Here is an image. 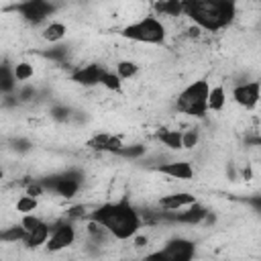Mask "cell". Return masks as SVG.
<instances>
[{
  "mask_svg": "<svg viewBox=\"0 0 261 261\" xmlns=\"http://www.w3.org/2000/svg\"><path fill=\"white\" fill-rule=\"evenodd\" d=\"M157 139H159L167 149H171V151L184 149V145H181V133L175 130V128H159V130H157Z\"/></svg>",
  "mask_w": 261,
  "mask_h": 261,
  "instance_id": "cell-16",
  "label": "cell"
},
{
  "mask_svg": "<svg viewBox=\"0 0 261 261\" xmlns=\"http://www.w3.org/2000/svg\"><path fill=\"white\" fill-rule=\"evenodd\" d=\"M139 63L137 61H130V59H120L116 63V73L122 77V80H133L137 73H139Z\"/></svg>",
  "mask_w": 261,
  "mask_h": 261,
  "instance_id": "cell-19",
  "label": "cell"
},
{
  "mask_svg": "<svg viewBox=\"0 0 261 261\" xmlns=\"http://www.w3.org/2000/svg\"><path fill=\"white\" fill-rule=\"evenodd\" d=\"M31 147V143L27 139H14V149L16 151H27Z\"/></svg>",
  "mask_w": 261,
  "mask_h": 261,
  "instance_id": "cell-32",
  "label": "cell"
},
{
  "mask_svg": "<svg viewBox=\"0 0 261 261\" xmlns=\"http://www.w3.org/2000/svg\"><path fill=\"white\" fill-rule=\"evenodd\" d=\"M24 237H27V228H24L20 222L14 224V226H10V228H4V230L0 232V241H4V243H16V241L22 243Z\"/></svg>",
  "mask_w": 261,
  "mask_h": 261,
  "instance_id": "cell-21",
  "label": "cell"
},
{
  "mask_svg": "<svg viewBox=\"0 0 261 261\" xmlns=\"http://www.w3.org/2000/svg\"><path fill=\"white\" fill-rule=\"evenodd\" d=\"M196 255V245L190 239L184 237H175L169 239L165 243V247H161L155 253H149L147 259H163V261H190Z\"/></svg>",
  "mask_w": 261,
  "mask_h": 261,
  "instance_id": "cell-6",
  "label": "cell"
},
{
  "mask_svg": "<svg viewBox=\"0 0 261 261\" xmlns=\"http://www.w3.org/2000/svg\"><path fill=\"white\" fill-rule=\"evenodd\" d=\"M16 98H18V102H31V100L37 98V90H35L31 84H24V86L18 90Z\"/></svg>",
  "mask_w": 261,
  "mask_h": 261,
  "instance_id": "cell-29",
  "label": "cell"
},
{
  "mask_svg": "<svg viewBox=\"0 0 261 261\" xmlns=\"http://www.w3.org/2000/svg\"><path fill=\"white\" fill-rule=\"evenodd\" d=\"M145 151H147V147H143V145H122V149L118 151V157L137 159V157H143Z\"/></svg>",
  "mask_w": 261,
  "mask_h": 261,
  "instance_id": "cell-27",
  "label": "cell"
},
{
  "mask_svg": "<svg viewBox=\"0 0 261 261\" xmlns=\"http://www.w3.org/2000/svg\"><path fill=\"white\" fill-rule=\"evenodd\" d=\"M90 149H94V151H98V153H114V155H118V151L122 149V139L120 137H116V135H110V133H98V135H94L88 143H86Z\"/></svg>",
  "mask_w": 261,
  "mask_h": 261,
  "instance_id": "cell-11",
  "label": "cell"
},
{
  "mask_svg": "<svg viewBox=\"0 0 261 261\" xmlns=\"http://www.w3.org/2000/svg\"><path fill=\"white\" fill-rule=\"evenodd\" d=\"M51 118L53 120H57V122H67V120H71V114H73V110L69 108V106H63V104H55V106H51Z\"/></svg>",
  "mask_w": 261,
  "mask_h": 261,
  "instance_id": "cell-25",
  "label": "cell"
},
{
  "mask_svg": "<svg viewBox=\"0 0 261 261\" xmlns=\"http://www.w3.org/2000/svg\"><path fill=\"white\" fill-rule=\"evenodd\" d=\"M153 10L159 16L177 18V16L184 14V0H155L153 2Z\"/></svg>",
  "mask_w": 261,
  "mask_h": 261,
  "instance_id": "cell-14",
  "label": "cell"
},
{
  "mask_svg": "<svg viewBox=\"0 0 261 261\" xmlns=\"http://www.w3.org/2000/svg\"><path fill=\"white\" fill-rule=\"evenodd\" d=\"M65 33H67L65 22H61V20H51L49 24L43 27L41 39L47 41V43H51V45H55V43H61V41L65 39Z\"/></svg>",
  "mask_w": 261,
  "mask_h": 261,
  "instance_id": "cell-15",
  "label": "cell"
},
{
  "mask_svg": "<svg viewBox=\"0 0 261 261\" xmlns=\"http://www.w3.org/2000/svg\"><path fill=\"white\" fill-rule=\"evenodd\" d=\"M10 10L20 14V18L27 20L29 24H41L57 10V6L53 0H22L16 2Z\"/></svg>",
  "mask_w": 261,
  "mask_h": 261,
  "instance_id": "cell-5",
  "label": "cell"
},
{
  "mask_svg": "<svg viewBox=\"0 0 261 261\" xmlns=\"http://www.w3.org/2000/svg\"><path fill=\"white\" fill-rule=\"evenodd\" d=\"M43 55H45L47 59H51V61L65 63V59H67V47H63V45H55V47L43 51Z\"/></svg>",
  "mask_w": 261,
  "mask_h": 261,
  "instance_id": "cell-26",
  "label": "cell"
},
{
  "mask_svg": "<svg viewBox=\"0 0 261 261\" xmlns=\"http://www.w3.org/2000/svg\"><path fill=\"white\" fill-rule=\"evenodd\" d=\"M245 202H247L255 212L261 214V194H257V196H249V198H245Z\"/></svg>",
  "mask_w": 261,
  "mask_h": 261,
  "instance_id": "cell-30",
  "label": "cell"
},
{
  "mask_svg": "<svg viewBox=\"0 0 261 261\" xmlns=\"http://www.w3.org/2000/svg\"><path fill=\"white\" fill-rule=\"evenodd\" d=\"M86 218H92V220L104 224L116 241L133 239L143 226V216L133 206L130 196H126V194L114 202H104V204L96 206L92 212H88Z\"/></svg>",
  "mask_w": 261,
  "mask_h": 261,
  "instance_id": "cell-1",
  "label": "cell"
},
{
  "mask_svg": "<svg viewBox=\"0 0 261 261\" xmlns=\"http://www.w3.org/2000/svg\"><path fill=\"white\" fill-rule=\"evenodd\" d=\"M120 35L128 41L135 43H145V45H161L167 37V29L165 24L157 18V16H143L130 24H126Z\"/></svg>",
  "mask_w": 261,
  "mask_h": 261,
  "instance_id": "cell-4",
  "label": "cell"
},
{
  "mask_svg": "<svg viewBox=\"0 0 261 261\" xmlns=\"http://www.w3.org/2000/svg\"><path fill=\"white\" fill-rule=\"evenodd\" d=\"M226 104V90L224 86H214L210 88V96H208V108L214 112H220Z\"/></svg>",
  "mask_w": 261,
  "mask_h": 261,
  "instance_id": "cell-18",
  "label": "cell"
},
{
  "mask_svg": "<svg viewBox=\"0 0 261 261\" xmlns=\"http://www.w3.org/2000/svg\"><path fill=\"white\" fill-rule=\"evenodd\" d=\"M210 84L208 80H196L188 84L175 98V108L177 112L194 118H204L208 108V96H210Z\"/></svg>",
  "mask_w": 261,
  "mask_h": 261,
  "instance_id": "cell-3",
  "label": "cell"
},
{
  "mask_svg": "<svg viewBox=\"0 0 261 261\" xmlns=\"http://www.w3.org/2000/svg\"><path fill=\"white\" fill-rule=\"evenodd\" d=\"M51 230H53V224H47V222L43 220L37 228H33V230L27 232V237L22 239V245H24L27 249H37V247H41V245H47V241H49V237H51Z\"/></svg>",
  "mask_w": 261,
  "mask_h": 261,
  "instance_id": "cell-12",
  "label": "cell"
},
{
  "mask_svg": "<svg viewBox=\"0 0 261 261\" xmlns=\"http://www.w3.org/2000/svg\"><path fill=\"white\" fill-rule=\"evenodd\" d=\"M100 86H102V88H106L108 92H116V94H118V92L122 90V77H120L116 71L106 69V71H104V75H102Z\"/></svg>",
  "mask_w": 261,
  "mask_h": 261,
  "instance_id": "cell-20",
  "label": "cell"
},
{
  "mask_svg": "<svg viewBox=\"0 0 261 261\" xmlns=\"http://www.w3.org/2000/svg\"><path fill=\"white\" fill-rule=\"evenodd\" d=\"M184 14L206 33L226 29L237 16V0H184Z\"/></svg>",
  "mask_w": 261,
  "mask_h": 261,
  "instance_id": "cell-2",
  "label": "cell"
},
{
  "mask_svg": "<svg viewBox=\"0 0 261 261\" xmlns=\"http://www.w3.org/2000/svg\"><path fill=\"white\" fill-rule=\"evenodd\" d=\"M232 100L245 108V110H253L259 102H261V82L253 80V82H239L232 88Z\"/></svg>",
  "mask_w": 261,
  "mask_h": 261,
  "instance_id": "cell-8",
  "label": "cell"
},
{
  "mask_svg": "<svg viewBox=\"0 0 261 261\" xmlns=\"http://www.w3.org/2000/svg\"><path fill=\"white\" fill-rule=\"evenodd\" d=\"M37 206H39L37 198H35V196H31V194H27V192H24L22 196H18V200H16V204H14L16 212H20V214L35 212V210H37Z\"/></svg>",
  "mask_w": 261,
  "mask_h": 261,
  "instance_id": "cell-23",
  "label": "cell"
},
{
  "mask_svg": "<svg viewBox=\"0 0 261 261\" xmlns=\"http://www.w3.org/2000/svg\"><path fill=\"white\" fill-rule=\"evenodd\" d=\"M106 67L100 65V63H88V65H80L75 67L71 73H69V80L84 86V88H94V86H100L102 82V75H104Z\"/></svg>",
  "mask_w": 261,
  "mask_h": 261,
  "instance_id": "cell-9",
  "label": "cell"
},
{
  "mask_svg": "<svg viewBox=\"0 0 261 261\" xmlns=\"http://www.w3.org/2000/svg\"><path fill=\"white\" fill-rule=\"evenodd\" d=\"M75 237H77V232H75L73 220H71V218L59 220V222L53 224L51 237H49V241H47L45 247H47L49 253H57V251L67 249L69 245H73V243H75Z\"/></svg>",
  "mask_w": 261,
  "mask_h": 261,
  "instance_id": "cell-7",
  "label": "cell"
},
{
  "mask_svg": "<svg viewBox=\"0 0 261 261\" xmlns=\"http://www.w3.org/2000/svg\"><path fill=\"white\" fill-rule=\"evenodd\" d=\"M249 143H251V145H259V147H261V137H255V139H249Z\"/></svg>",
  "mask_w": 261,
  "mask_h": 261,
  "instance_id": "cell-33",
  "label": "cell"
},
{
  "mask_svg": "<svg viewBox=\"0 0 261 261\" xmlns=\"http://www.w3.org/2000/svg\"><path fill=\"white\" fill-rule=\"evenodd\" d=\"M41 222H43V220H41L35 212H27V214H22V216H20V224L27 228V232H29V230H33V228H37Z\"/></svg>",
  "mask_w": 261,
  "mask_h": 261,
  "instance_id": "cell-28",
  "label": "cell"
},
{
  "mask_svg": "<svg viewBox=\"0 0 261 261\" xmlns=\"http://www.w3.org/2000/svg\"><path fill=\"white\" fill-rule=\"evenodd\" d=\"M194 202H196V196H192L190 192H175V194H167V196L159 198V208L161 210H179Z\"/></svg>",
  "mask_w": 261,
  "mask_h": 261,
  "instance_id": "cell-13",
  "label": "cell"
},
{
  "mask_svg": "<svg viewBox=\"0 0 261 261\" xmlns=\"http://www.w3.org/2000/svg\"><path fill=\"white\" fill-rule=\"evenodd\" d=\"M14 88H16L14 69H12V65H8V63L4 61L2 67H0V90H2L4 94H12Z\"/></svg>",
  "mask_w": 261,
  "mask_h": 261,
  "instance_id": "cell-17",
  "label": "cell"
},
{
  "mask_svg": "<svg viewBox=\"0 0 261 261\" xmlns=\"http://www.w3.org/2000/svg\"><path fill=\"white\" fill-rule=\"evenodd\" d=\"M239 175H241L245 181H251V179H253V169H251V165L241 167V169H239Z\"/></svg>",
  "mask_w": 261,
  "mask_h": 261,
  "instance_id": "cell-31",
  "label": "cell"
},
{
  "mask_svg": "<svg viewBox=\"0 0 261 261\" xmlns=\"http://www.w3.org/2000/svg\"><path fill=\"white\" fill-rule=\"evenodd\" d=\"M198 143H200V130L196 126H190V128L181 130V145H184V149L192 151V149L198 147Z\"/></svg>",
  "mask_w": 261,
  "mask_h": 261,
  "instance_id": "cell-24",
  "label": "cell"
},
{
  "mask_svg": "<svg viewBox=\"0 0 261 261\" xmlns=\"http://www.w3.org/2000/svg\"><path fill=\"white\" fill-rule=\"evenodd\" d=\"M12 69H14V77H16V82H29L31 77H33V73H35V65L31 63V61H16L14 65H12Z\"/></svg>",
  "mask_w": 261,
  "mask_h": 261,
  "instance_id": "cell-22",
  "label": "cell"
},
{
  "mask_svg": "<svg viewBox=\"0 0 261 261\" xmlns=\"http://www.w3.org/2000/svg\"><path fill=\"white\" fill-rule=\"evenodd\" d=\"M153 169L171 179H192L194 177V167L188 161H161V163L153 165Z\"/></svg>",
  "mask_w": 261,
  "mask_h": 261,
  "instance_id": "cell-10",
  "label": "cell"
},
{
  "mask_svg": "<svg viewBox=\"0 0 261 261\" xmlns=\"http://www.w3.org/2000/svg\"><path fill=\"white\" fill-rule=\"evenodd\" d=\"M259 29H261V18H259Z\"/></svg>",
  "mask_w": 261,
  "mask_h": 261,
  "instance_id": "cell-34",
  "label": "cell"
}]
</instances>
